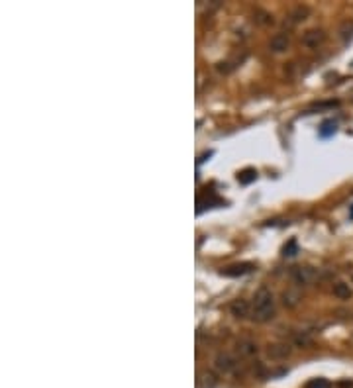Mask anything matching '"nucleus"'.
Returning a JSON list of instances; mask_svg holds the SVG:
<instances>
[{
	"instance_id": "f257e3e1",
	"label": "nucleus",
	"mask_w": 353,
	"mask_h": 388,
	"mask_svg": "<svg viewBox=\"0 0 353 388\" xmlns=\"http://www.w3.org/2000/svg\"><path fill=\"white\" fill-rule=\"evenodd\" d=\"M275 312V306H273V294L261 288L257 294H255V302H253V317L257 321H267L269 317H273Z\"/></svg>"
},
{
	"instance_id": "f03ea898",
	"label": "nucleus",
	"mask_w": 353,
	"mask_h": 388,
	"mask_svg": "<svg viewBox=\"0 0 353 388\" xmlns=\"http://www.w3.org/2000/svg\"><path fill=\"white\" fill-rule=\"evenodd\" d=\"M334 294L337 298L341 300H347L351 296V290H349V284H345V282H339V284H335L334 288Z\"/></svg>"
},
{
	"instance_id": "7ed1b4c3",
	"label": "nucleus",
	"mask_w": 353,
	"mask_h": 388,
	"mask_svg": "<svg viewBox=\"0 0 353 388\" xmlns=\"http://www.w3.org/2000/svg\"><path fill=\"white\" fill-rule=\"evenodd\" d=\"M231 312H233L238 317H244V316L249 314V306H247L244 300H238V302L231 306Z\"/></svg>"
},
{
	"instance_id": "20e7f679",
	"label": "nucleus",
	"mask_w": 353,
	"mask_h": 388,
	"mask_svg": "<svg viewBox=\"0 0 353 388\" xmlns=\"http://www.w3.org/2000/svg\"><path fill=\"white\" fill-rule=\"evenodd\" d=\"M332 134H335V122L334 120H328V122L322 123V127H320V136H322V138H330Z\"/></svg>"
},
{
	"instance_id": "39448f33",
	"label": "nucleus",
	"mask_w": 353,
	"mask_h": 388,
	"mask_svg": "<svg viewBox=\"0 0 353 388\" xmlns=\"http://www.w3.org/2000/svg\"><path fill=\"white\" fill-rule=\"evenodd\" d=\"M306 388H332V384L326 380V378H314V380H310Z\"/></svg>"
},
{
	"instance_id": "423d86ee",
	"label": "nucleus",
	"mask_w": 353,
	"mask_h": 388,
	"mask_svg": "<svg viewBox=\"0 0 353 388\" xmlns=\"http://www.w3.org/2000/svg\"><path fill=\"white\" fill-rule=\"evenodd\" d=\"M216 367L220 370H224V372H228L233 365H231V361H229L228 357H218V361H216Z\"/></svg>"
},
{
	"instance_id": "0eeeda50",
	"label": "nucleus",
	"mask_w": 353,
	"mask_h": 388,
	"mask_svg": "<svg viewBox=\"0 0 353 388\" xmlns=\"http://www.w3.org/2000/svg\"><path fill=\"white\" fill-rule=\"evenodd\" d=\"M255 175H257V173H255V171H251V169H249V171H244V173H242V175H238V178H240V180H242V182H246V184H247V182H251V180H253V178H255Z\"/></svg>"
},
{
	"instance_id": "6e6552de",
	"label": "nucleus",
	"mask_w": 353,
	"mask_h": 388,
	"mask_svg": "<svg viewBox=\"0 0 353 388\" xmlns=\"http://www.w3.org/2000/svg\"><path fill=\"white\" fill-rule=\"evenodd\" d=\"M349 216H351V218H353V208H351V214H349Z\"/></svg>"
}]
</instances>
